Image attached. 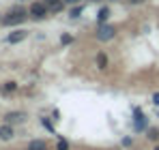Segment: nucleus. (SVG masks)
Here are the masks:
<instances>
[{
	"label": "nucleus",
	"instance_id": "obj_13",
	"mask_svg": "<svg viewBox=\"0 0 159 150\" xmlns=\"http://www.w3.org/2000/svg\"><path fill=\"white\" fill-rule=\"evenodd\" d=\"M65 9H67V2L60 0V2H56L54 7H50V15H58V13H62Z\"/></svg>",
	"mask_w": 159,
	"mask_h": 150
},
{
	"label": "nucleus",
	"instance_id": "obj_14",
	"mask_svg": "<svg viewBox=\"0 0 159 150\" xmlns=\"http://www.w3.org/2000/svg\"><path fill=\"white\" fill-rule=\"evenodd\" d=\"M17 88H20L17 82H4V84H2V92H15Z\"/></svg>",
	"mask_w": 159,
	"mask_h": 150
},
{
	"label": "nucleus",
	"instance_id": "obj_10",
	"mask_svg": "<svg viewBox=\"0 0 159 150\" xmlns=\"http://www.w3.org/2000/svg\"><path fill=\"white\" fill-rule=\"evenodd\" d=\"M26 150H48V142L45 139H30Z\"/></svg>",
	"mask_w": 159,
	"mask_h": 150
},
{
	"label": "nucleus",
	"instance_id": "obj_24",
	"mask_svg": "<svg viewBox=\"0 0 159 150\" xmlns=\"http://www.w3.org/2000/svg\"><path fill=\"white\" fill-rule=\"evenodd\" d=\"M0 24H2V13H0Z\"/></svg>",
	"mask_w": 159,
	"mask_h": 150
},
{
	"label": "nucleus",
	"instance_id": "obj_2",
	"mask_svg": "<svg viewBox=\"0 0 159 150\" xmlns=\"http://www.w3.org/2000/svg\"><path fill=\"white\" fill-rule=\"evenodd\" d=\"M118 34V28L112 24H97V30H95V39L99 41V43H107V41H112L114 37Z\"/></svg>",
	"mask_w": 159,
	"mask_h": 150
},
{
	"label": "nucleus",
	"instance_id": "obj_17",
	"mask_svg": "<svg viewBox=\"0 0 159 150\" xmlns=\"http://www.w3.org/2000/svg\"><path fill=\"white\" fill-rule=\"evenodd\" d=\"M41 125L45 126V129H48L50 133H54V135H56V131H54V125L50 122V118H41Z\"/></svg>",
	"mask_w": 159,
	"mask_h": 150
},
{
	"label": "nucleus",
	"instance_id": "obj_25",
	"mask_svg": "<svg viewBox=\"0 0 159 150\" xmlns=\"http://www.w3.org/2000/svg\"><path fill=\"white\" fill-rule=\"evenodd\" d=\"M107 2H118V0H107Z\"/></svg>",
	"mask_w": 159,
	"mask_h": 150
},
{
	"label": "nucleus",
	"instance_id": "obj_7",
	"mask_svg": "<svg viewBox=\"0 0 159 150\" xmlns=\"http://www.w3.org/2000/svg\"><path fill=\"white\" fill-rule=\"evenodd\" d=\"M26 118H28L26 112H9V114L4 116V122L15 125V122H26Z\"/></svg>",
	"mask_w": 159,
	"mask_h": 150
},
{
	"label": "nucleus",
	"instance_id": "obj_20",
	"mask_svg": "<svg viewBox=\"0 0 159 150\" xmlns=\"http://www.w3.org/2000/svg\"><path fill=\"white\" fill-rule=\"evenodd\" d=\"M67 2V7H73V4H82L84 0H65Z\"/></svg>",
	"mask_w": 159,
	"mask_h": 150
},
{
	"label": "nucleus",
	"instance_id": "obj_4",
	"mask_svg": "<svg viewBox=\"0 0 159 150\" xmlns=\"http://www.w3.org/2000/svg\"><path fill=\"white\" fill-rule=\"evenodd\" d=\"M133 129H135L138 133L148 129V118L144 116L142 107H133Z\"/></svg>",
	"mask_w": 159,
	"mask_h": 150
},
{
	"label": "nucleus",
	"instance_id": "obj_11",
	"mask_svg": "<svg viewBox=\"0 0 159 150\" xmlns=\"http://www.w3.org/2000/svg\"><path fill=\"white\" fill-rule=\"evenodd\" d=\"M73 43H75V37H73L71 32H60V45H62V47L73 45Z\"/></svg>",
	"mask_w": 159,
	"mask_h": 150
},
{
	"label": "nucleus",
	"instance_id": "obj_16",
	"mask_svg": "<svg viewBox=\"0 0 159 150\" xmlns=\"http://www.w3.org/2000/svg\"><path fill=\"white\" fill-rule=\"evenodd\" d=\"M56 150H71V144L65 139V137H58V144H56Z\"/></svg>",
	"mask_w": 159,
	"mask_h": 150
},
{
	"label": "nucleus",
	"instance_id": "obj_12",
	"mask_svg": "<svg viewBox=\"0 0 159 150\" xmlns=\"http://www.w3.org/2000/svg\"><path fill=\"white\" fill-rule=\"evenodd\" d=\"M82 11H84V4H73V7H69V17H71V20H78L80 15H82Z\"/></svg>",
	"mask_w": 159,
	"mask_h": 150
},
{
	"label": "nucleus",
	"instance_id": "obj_15",
	"mask_svg": "<svg viewBox=\"0 0 159 150\" xmlns=\"http://www.w3.org/2000/svg\"><path fill=\"white\" fill-rule=\"evenodd\" d=\"M146 137H148L151 142H159V129H153V126H148V129H146Z\"/></svg>",
	"mask_w": 159,
	"mask_h": 150
},
{
	"label": "nucleus",
	"instance_id": "obj_23",
	"mask_svg": "<svg viewBox=\"0 0 159 150\" xmlns=\"http://www.w3.org/2000/svg\"><path fill=\"white\" fill-rule=\"evenodd\" d=\"M153 150H159V144H155V148H153Z\"/></svg>",
	"mask_w": 159,
	"mask_h": 150
},
{
	"label": "nucleus",
	"instance_id": "obj_22",
	"mask_svg": "<svg viewBox=\"0 0 159 150\" xmlns=\"http://www.w3.org/2000/svg\"><path fill=\"white\" fill-rule=\"evenodd\" d=\"M43 2H45L48 7H54V4H56V2H60V0H43Z\"/></svg>",
	"mask_w": 159,
	"mask_h": 150
},
{
	"label": "nucleus",
	"instance_id": "obj_1",
	"mask_svg": "<svg viewBox=\"0 0 159 150\" xmlns=\"http://www.w3.org/2000/svg\"><path fill=\"white\" fill-rule=\"evenodd\" d=\"M28 17H30V15H28V9L20 7V4H15V7L9 9L7 15H2V24H4V26H20V24H24Z\"/></svg>",
	"mask_w": 159,
	"mask_h": 150
},
{
	"label": "nucleus",
	"instance_id": "obj_26",
	"mask_svg": "<svg viewBox=\"0 0 159 150\" xmlns=\"http://www.w3.org/2000/svg\"><path fill=\"white\" fill-rule=\"evenodd\" d=\"M17 2H26V0H17Z\"/></svg>",
	"mask_w": 159,
	"mask_h": 150
},
{
	"label": "nucleus",
	"instance_id": "obj_3",
	"mask_svg": "<svg viewBox=\"0 0 159 150\" xmlns=\"http://www.w3.org/2000/svg\"><path fill=\"white\" fill-rule=\"evenodd\" d=\"M28 15H30L32 20L41 22V20H45V17H50V7H48L43 0L30 2V7H28Z\"/></svg>",
	"mask_w": 159,
	"mask_h": 150
},
{
	"label": "nucleus",
	"instance_id": "obj_8",
	"mask_svg": "<svg viewBox=\"0 0 159 150\" xmlns=\"http://www.w3.org/2000/svg\"><path fill=\"white\" fill-rule=\"evenodd\" d=\"M13 137H15V129H13V125L4 122V125L0 126V139H2V142H11Z\"/></svg>",
	"mask_w": 159,
	"mask_h": 150
},
{
	"label": "nucleus",
	"instance_id": "obj_9",
	"mask_svg": "<svg viewBox=\"0 0 159 150\" xmlns=\"http://www.w3.org/2000/svg\"><path fill=\"white\" fill-rule=\"evenodd\" d=\"M110 15H112L110 4H101V7H99V11H97V24H106L107 20H110Z\"/></svg>",
	"mask_w": 159,
	"mask_h": 150
},
{
	"label": "nucleus",
	"instance_id": "obj_19",
	"mask_svg": "<svg viewBox=\"0 0 159 150\" xmlns=\"http://www.w3.org/2000/svg\"><path fill=\"white\" fill-rule=\"evenodd\" d=\"M127 4H133V7H138V4H144V2H148V0H125Z\"/></svg>",
	"mask_w": 159,
	"mask_h": 150
},
{
	"label": "nucleus",
	"instance_id": "obj_27",
	"mask_svg": "<svg viewBox=\"0 0 159 150\" xmlns=\"http://www.w3.org/2000/svg\"><path fill=\"white\" fill-rule=\"evenodd\" d=\"M88 2H97V0H88Z\"/></svg>",
	"mask_w": 159,
	"mask_h": 150
},
{
	"label": "nucleus",
	"instance_id": "obj_21",
	"mask_svg": "<svg viewBox=\"0 0 159 150\" xmlns=\"http://www.w3.org/2000/svg\"><path fill=\"white\" fill-rule=\"evenodd\" d=\"M120 144H123V146H131V137H123Z\"/></svg>",
	"mask_w": 159,
	"mask_h": 150
},
{
	"label": "nucleus",
	"instance_id": "obj_5",
	"mask_svg": "<svg viewBox=\"0 0 159 150\" xmlns=\"http://www.w3.org/2000/svg\"><path fill=\"white\" fill-rule=\"evenodd\" d=\"M26 37H28V30H26V28H15L13 32H9V34H7V43H9V45H17V43H22Z\"/></svg>",
	"mask_w": 159,
	"mask_h": 150
},
{
	"label": "nucleus",
	"instance_id": "obj_6",
	"mask_svg": "<svg viewBox=\"0 0 159 150\" xmlns=\"http://www.w3.org/2000/svg\"><path fill=\"white\" fill-rule=\"evenodd\" d=\"M95 67H97L99 71H107V67H110V56H107L103 50L95 54Z\"/></svg>",
	"mask_w": 159,
	"mask_h": 150
},
{
	"label": "nucleus",
	"instance_id": "obj_18",
	"mask_svg": "<svg viewBox=\"0 0 159 150\" xmlns=\"http://www.w3.org/2000/svg\"><path fill=\"white\" fill-rule=\"evenodd\" d=\"M151 103H153L155 107H159V92H153V97H151Z\"/></svg>",
	"mask_w": 159,
	"mask_h": 150
}]
</instances>
